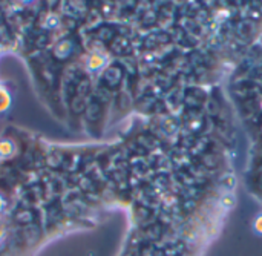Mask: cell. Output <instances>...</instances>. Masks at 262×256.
<instances>
[{
	"label": "cell",
	"mask_w": 262,
	"mask_h": 256,
	"mask_svg": "<svg viewBox=\"0 0 262 256\" xmlns=\"http://www.w3.org/2000/svg\"><path fill=\"white\" fill-rule=\"evenodd\" d=\"M221 206H224V207H232L233 204H235V197L230 194V192H227V194H223V197H221Z\"/></svg>",
	"instance_id": "obj_1"
},
{
	"label": "cell",
	"mask_w": 262,
	"mask_h": 256,
	"mask_svg": "<svg viewBox=\"0 0 262 256\" xmlns=\"http://www.w3.org/2000/svg\"><path fill=\"white\" fill-rule=\"evenodd\" d=\"M252 226H253L255 233H258V235H261L262 237V212L255 217V220H253V224H252Z\"/></svg>",
	"instance_id": "obj_2"
}]
</instances>
